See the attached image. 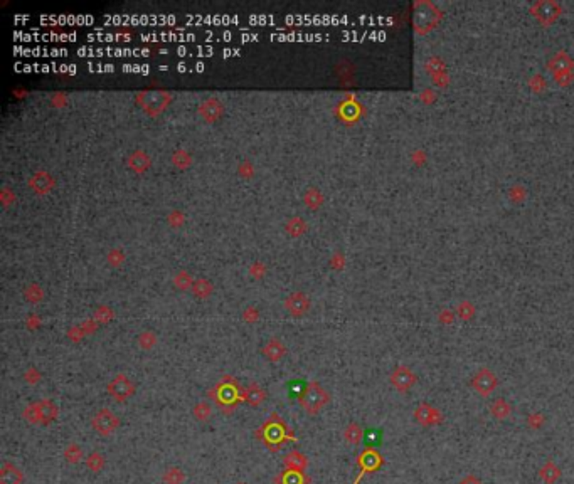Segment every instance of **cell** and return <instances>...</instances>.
<instances>
[{"instance_id": "obj_12", "label": "cell", "mask_w": 574, "mask_h": 484, "mask_svg": "<svg viewBox=\"0 0 574 484\" xmlns=\"http://www.w3.org/2000/svg\"><path fill=\"white\" fill-rule=\"evenodd\" d=\"M362 437H364V430L360 429V425L350 424V425H347V427H345L344 439H345L348 444H359Z\"/></svg>"}, {"instance_id": "obj_20", "label": "cell", "mask_w": 574, "mask_h": 484, "mask_svg": "<svg viewBox=\"0 0 574 484\" xmlns=\"http://www.w3.org/2000/svg\"><path fill=\"white\" fill-rule=\"evenodd\" d=\"M461 484H480V481L478 479H475L473 476H468L466 479H463Z\"/></svg>"}, {"instance_id": "obj_7", "label": "cell", "mask_w": 574, "mask_h": 484, "mask_svg": "<svg viewBox=\"0 0 574 484\" xmlns=\"http://www.w3.org/2000/svg\"><path fill=\"white\" fill-rule=\"evenodd\" d=\"M285 464L288 471H293V473H303V469L307 468V457L298 451L290 452L288 456L285 457Z\"/></svg>"}, {"instance_id": "obj_6", "label": "cell", "mask_w": 574, "mask_h": 484, "mask_svg": "<svg viewBox=\"0 0 574 484\" xmlns=\"http://www.w3.org/2000/svg\"><path fill=\"white\" fill-rule=\"evenodd\" d=\"M473 385L482 395H488L493 390V387H495V377H493V374H490V372H482V374L475 377Z\"/></svg>"}, {"instance_id": "obj_9", "label": "cell", "mask_w": 574, "mask_h": 484, "mask_svg": "<svg viewBox=\"0 0 574 484\" xmlns=\"http://www.w3.org/2000/svg\"><path fill=\"white\" fill-rule=\"evenodd\" d=\"M413 382H414L413 374H409V372L404 370V368H399V370H397L396 374L392 375V384H394L396 387L401 388V390H406L408 387H411Z\"/></svg>"}, {"instance_id": "obj_1", "label": "cell", "mask_w": 574, "mask_h": 484, "mask_svg": "<svg viewBox=\"0 0 574 484\" xmlns=\"http://www.w3.org/2000/svg\"><path fill=\"white\" fill-rule=\"evenodd\" d=\"M57 417V407L54 405L52 400H39L34 402L32 405H29L24 410V419L30 422V424H41V425H49L51 422H54Z\"/></svg>"}, {"instance_id": "obj_18", "label": "cell", "mask_w": 574, "mask_h": 484, "mask_svg": "<svg viewBox=\"0 0 574 484\" xmlns=\"http://www.w3.org/2000/svg\"><path fill=\"white\" fill-rule=\"evenodd\" d=\"M364 441L367 444L369 447H374V446H379V442H381V432L376 429H370L367 432L364 434Z\"/></svg>"}, {"instance_id": "obj_8", "label": "cell", "mask_w": 574, "mask_h": 484, "mask_svg": "<svg viewBox=\"0 0 574 484\" xmlns=\"http://www.w3.org/2000/svg\"><path fill=\"white\" fill-rule=\"evenodd\" d=\"M242 397H244V400L248 402L251 407H258V405H261V402L264 400V392L261 390L259 385L253 384V385H249V387L244 390Z\"/></svg>"}, {"instance_id": "obj_14", "label": "cell", "mask_w": 574, "mask_h": 484, "mask_svg": "<svg viewBox=\"0 0 574 484\" xmlns=\"http://www.w3.org/2000/svg\"><path fill=\"white\" fill-rule=\"evenodd\" d=\"M192 414H194V417H196V420H199V422H207V420L211 419V415H213V410H211L209 403L201 402V403H197V405L194 407Z\"/></svg>"}, {"instance_id": "obj_4", "label": "cell", "mask_w": 574, "mask_h": 484, "mask_svg": "<svg viewBox=\"0 0 574 484\" xmlns=\"http://www.w3.org/2000/svg\"><path fill=\"white\" fill-rule=\"evenodd\" d=\"M108 392L115 400L123 402L135 392V387L131 385V382L128 380L125 375H120L116 380H113L112 384L108 385Z\"/></svg>"}, {"instance_id": "obj_17", "label": "cell", "mask_w": 574, "mask_h": 484, "mask_svg": "<svg viewBox=\"0 0 574 484\" xmlns=\"http://www.w3.org/2000/svg\"><path fill=\"white\" fill-rule=\"evenodd\" d=\"M542 478H544L547 483L553 484L556 479L559 478V469L556 468V466H553V464H547V466L542 468Z\"/></svg>"}, {"instance_id": "obj_2", "label": "cell", "mask_w": 574, "mask_h": 484, "mask_svg": "<svg viewBox=\"0 0 574 484\" xmlns=\"http://www.w3.org/2000/svg\"><path fill=\"white\" fill-rule=\"evenodd\" d=\"M298 402H300V405L308 412V414L315 415V414H319V410L322 407L327 405V402H329V395H327L325 390L319 387L317 384H310L303 388L302 395L298 397Z\"/></svg>"}, {"instance_id": "obj_21", "label": "cell", "mask_w": 574, "mask_h": 484, "mask_svg": "<svg viewBox=\"0 0 574 484\" xmlns=\"http://www.w3.org/2000/svg\"><path fill=\"white\" fill-rule=\"evenodd\" d=\"M237 484H246V483H237Z\"/></svg>"}, {"instance_id": "obj_5", "label": "cell", "mask_w": 574, "mask_h": 484, "mask_svg": "<svg viewBox=\"0 0 574 484\" xmlns=\"http://www.w3.org/2000/svg\"><path fill=\"white\" fill-rule=\"evenodd\" d=\"M24 474L12 463H5L0 468V484H22Z\"/></svg>"}, {"instance_id": "obj_10", "label": "cell", "mask_w": 574, "mask_h": 484, "mask_svg": "<svg viewBox=\"0 0 574 484\" xmlns=\"http://www.w3.org/2000/svg\"><path fill=\"white\" fill-rule=\"evenodd\" d=\"M184 479L185 474L180 468H169L162 476V481L165 484H182Z\"/></svg>"}, {"instance_id": "obj_13", "label": "cell", "mask_w": 574, "mask_h": 484, "mask_svg": "<svg viewBox=\"0 0 574 484\" xmlns=\"http://www.w3.org/2000/svg\"><path fill=\"white\" fill-rule=\"evenodd\" d=\"M86 466L91 473H100V471L105 468V456L101 454V452H91V454L86 457Z\"/></svg>"}, {"instance_id": "obj_3", "label": "cell", "mask_w": 574, "mask_h": 484, "mask_svg": "<svg viewBox=\"0 0 574 484\" xmlns=\"http://www.w3.org/2000/svg\"><path fill=\"white\" fill-rule=\"evenodd\" d=\"M91 425L100 436L108 437L120 427V419H118L112 410H108V408H101L100 412H96V414L93 415Z\"/></svg>"}, {"instance_id": "obj_15", "label": "cell", "mask_w": 574, "mask_h": 484, "mask_svg": "<svg viewBox=\"0 0 574 484\" xmlns=\"http://www.w3.org/2000/svg\"><path fill=\"white\" fill-rule=\"evenodd\" d=\"M360 463H362V466H364V469L365 471H372V469H376L377 466H379V456L376 454V452H372V451H367L365 452V454H362V457H360Z\"/></svg>"}, {"instance_id": "obj_19", "label": "cell", "mask_w": 574, "mask_h": 484, "mask_svg": "<svg viewBox=\"0 0 574 484\" xmlns=\"http://www.w3.org/2000/svg\"><path fill=\"white\" fill-rule=\"evenodd\" d=\"M492 412L498 417V419H505V417L509 415L510 408H509V405H507V403L503 402V400H497L495 403H493Z\"/></svg>"}, {"instance_id": "obj_16", "label": "cell", "mask_w": 574, "mask_h": 484, "mask_svg": "<svg viewBox=\"0 0 574 484\" xmlns=\"http://www.w3.org/2000/svg\"><path fill=\"white\" fill-rule=\"evenodd\" d=\"M264 352H266V357L268 358H271V360H280L281 358V355L285 353V348L281 345H278L276 341H273V343H269L268 346H266V350H264Z\"/></svg>"}, {"instance_id": "obj_11", "label": "cell", "mask_w": 574, "mask_h": 484, "mask_svg": "<svg viewBox=\"0 0 574 484\" xmlns=\"http://www.w3.org/2000/svg\"><path fill=\"white\" fill-rule=\"evenodd\" d=\"M64 459L68 461L69 464H78L79 461L83 459V449L76 442L68 444V447L64 449Z\"/></svg>"}]
</instances>
